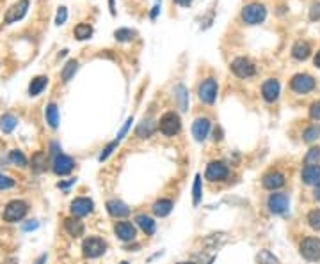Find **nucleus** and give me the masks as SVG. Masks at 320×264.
Here are the masks:
<instances>
[{
	"label": "nucleus",
	"instance_id": "39",
	"mask_svg": "<svg viewBox=\"0 0 320 264\" xmlns=\"http://www.w3.org/2000/svg\"><path fill=\"white\" fill-rule=\"evenodd\" d=\"M118 146H120V140H118V139H116V140H112V142H110V144H107V147L102 151V154H100L98 160H100V161H105L107 158H109L110 154L114 153V149H116Z\"/></svg>",
	"mask_w": 320,
	"mask_h": 264
},
{
	"label": "nucleus",
	"instance_id": "21",
	"mask_svg": "<svg viewBox=\"0 0 320 264\" xmlns=\"http://www.w3.org/2000/svg\"><path fill=\"white\" fill-rule=\"evenodd\" d=\"M311 53V46L308 41H297L292 46V57L296 60H306Z\"/></svg>",
	"mask_w": 320,
	"mask_h": 264
},
{
	"label": "nucleus",
	"instance_id": "51",
	"mask_svg": "<svg viewBox=\"0 0 320 264\" xmlns=\"http://www.w3.org/2000/svg\"><path fill=\"white\" fill-rule=\"evenodd\" d=\"M45 262H46V255H41V257H39L34 264H45Z\"/></svg>",
	"mask_w": 320,
	"mask_h": 264
},
{
	"label": "nucleus",
	"instance_id": "25",
	"mask_svg": "<svg viewBox=\"0 0 320 264\" xmlns=\"http://www.w3.org/2000/svg\"><path fill=\"white\" fill-rule=\"evenodd\" d=\"M48 85V77H36L34 80L28 84V94L31 96H39Z\"/></svg>",
	"mask_w": 320,
	"mask_h": 264
},
{
	"label": "nucleus",
	"instance_id": "42",
	"mask_svg": "<svg viewBox=\"0 0 320 264\" xmlns=\"http://www.w3.org/2000/svg\"><path fill=\"white\" fill-rule=\"evenodd\" d=\"M310 117L313 121H320V101H315L310 107Z\"/></svg>",
	"mask_w": 320,
	"mask_h": 264
},
{
	"label": "nucleus",
	"instance_id": "19",
	"mask_svg": "<svg viewBox=\"0 0 320 264\" xmlns=\"http://www.w3.org/2000/svg\"><path fill=\"white\" fill-rule=\"evenodd\" d=\"M46 167H48V156H46V153L38 151V153L32 154V158H31L32 172H36V174H41V172L46 171Z\"/></svg>",
	"mask_w": 320,
	"mask_h": 264
},
{
	"label": "nucleus",
	"instance_id": "33",
	"mask_svg": "<svg viewBox=\"0 0 320 264\" xmlns=\"http://www.w3.org/2000/svg\"><path fill=\"white\" fill-rule=\"evenodd\" d=\"M303 137H304V142H315V140H318L320 139V126L313 124V126H310V128H306L303 133Z\"/></svg>",
	"mask_w": 320,
	"mask_h": 264
},
{
	"label": "nucleus",
	"instance_id": "17",
	"mask_svg": "<svg viewBox=\"0 0 320 264\" xmlns=\"http://www.w3.org/2000/svg\"><path fill=\"white\" fill-rule=\"evenodd\" d=\"M114 234H116L121 241H134L137 230H135V227L132 225L130 222H118L116 225H114Z\"/></svg>",
	"mask_w": 320,
	"mask_h": 264
},
{
	"label": "nucleus",
	"instance_id": "44",
	"mask_svg": "<svg viewBox=\"0 0 320 264\" xmlns=\"http://www.w3.org/2000/svg\"><path fill=\"white\" fill-rule=\"evenodd\" d=\"M132 122H134V119L130 117V119H128V121H127V124L123 126V129H121V131H120V135H118V140H121V139H123L125 135H127V131H128V129H130Z\"/></svg>",
	"mask_w": 320,
	"mask_h": 264
},
{
	"label": "nucleus",
	"instance_id": "48",
	"mask_svg": "<svg viewBox=\"0 0 320 264\" xmlns=\"http://www.w3.org/2000/svg\"><path fill=\"white\" fill-rule=\"evenodd\" d=\"M73 183H75V179H71V181H68V183H59L57 186H59V188H68L70 184H73Z\"/></svg>",
	"mask_w": 320,
	"mask_h": 264
},
{
	"label": "nucleus",
	"instance_id": "26",
	"mask_svg": "<svg viewBox=\"0 0 320 264\" xmlns=\"http://www.w3.org/2000/svg\"><path fill=\"white\" fill-rule=\"evenodd\" d=\"M45 117H46V122H48L50 128L55 129L57 126H59V121H61V119H59V108H57L55 103H50L48 107H46Z\"/></svg>",
	"mask_w": 320,
	"mask_h": 264
},
{
	"label": "nucleus",
	"instance_id": "5",
	"mask_svg": "<svg viewBox=\"0 0 320 264\" xmlns=\"http://www.w3.org/2000/svg\"><path fill=\"white\" fill-rule=\"evenodd\" d=\"M217 92H219V85L214 78H207L197 87V96H199V100L205 105H214L215 100H217Z\"/></svg>",
	"mask_w": 320,
	"mask_h": 264
},
{
	"label": "nucleus",
	"instance_id": "13",
	"mask_svg": "<svg viewBox=\"0 0 320 264\" xmlns=\"http://www.w3.org/2000/svg\"><path fill=\"white\" fill-rule=\"evenodd\" d=\"M288 204H290V199L288 195L285 193H272L267 201L269 209H271V213H274V215H283V213L288 209Z\"/></svg>",
	"mask_w": 320,
	"mask_h": 264
},
{
	"label": "nucleus",
	"instance_id": "9",
	"mask_svg": "<svg viewBox=\"0 0 320 264\" xmlns=\"http://www.w3.org/2000/svg\"><path fill=\"white\" fill-rule=\"evenodd\" d=\"M229 174V169L224 161H210L207 165V171H205V177L212 183H221L224 181Z\"/></svg>",
	"mask_w": 320,
	"mask_h": 264
},
{
	"label": "nucleus",
	"instance_id": "20",
	"mask_svg": "<svg viewBox=\"0 0 320 264\" xmlns=\"http://www.w3.org/2000/svg\"><path fill=\"white\" fill-rule=\"evenodd\" d=\"M303 183L306 184H317L320 183V165H306V167L303 169Z\"/></svg>",
	"mask_w": 320,
	"mask_h": 264
},
{
	"label": "nucleus",
	"instance_id": "50",
	"mask_svg": "<svg viewBox=\"0 0 320 264\" xmlns=\"http://www.w3.org/2000/svg\"><path fill=\"white\" fill-rule=\"evenodd\" d=\"M109 7H110V14H116V7H114V0H109Z\"/></svg>",
	"mask_w": 320,
	"mask_h": 264
},
{
	"label": "nucleus",
	"instance_id": "46",
	"mask_svg": "<svg viewBox=\"0 0 320 264\" xmlns=\"http://www.w3.org/2000/svg\"><path fill=\"white\" fill-rule=\"evenodd\" d=\"M174 4H178V6H182V7H189L190 4H192V0H172Z\"/></svg>",
	"mask_w": 320,
	"mask_h": 264
},
{
	"label": "nucleus",
	"instance_id": "47",
	"mask_svg": "<svg viewBox=\"0 0 320 264\" xmlns=\"http://www.w3.org/2000/svg\"><path fill=\"white\" fill-rule=\"evenodd\" d=\"M313 195H315V199H317V201L320 202V183L317 184V186H315V191H313Z\"/></svg>",
	"mask_w": 320,
	"mask_h": 264
},
{
	"label": "nucleus",
	"instance_id": "7",
	"mask_svg": "<svg viewBox=\"0 0 320 264\" xmlns=\"http://www.w3.org/2000/svg\"><path fill=\"white\" fill-rule=\"evenodd\" d=\"M229 68H231V71L239 78H251L256 73V68H254V64L247 57H237V59H233Z\"/></svg>",
	"mask_w": 320,
	"mask_h": 264
},
{
	"label": "nucleus",
	"instance_id": "43",
	"mask_svg": "<svg viewBox=\"0 0 320 264\" xmlns=\"http://www.w3.org/2000/svg\"><path fill=\"white\" fill-rule=\"evenodd\" d=\"M310 20H320V2L311 4V9H310Z\"/></svg>",
	"mask_w": 320,
	"mask_h": 264
},
{
	"label": "nucleus",
	"instance_id": "15",
	"mask_svg": "<svg viewBox=\"0 0 320 264\" xmlns=\"http://www.w3.org/2000/svg\"><path fill=\"white\" fill-rule=\"evenodd\" d=\"M279 82L276 80V78H269V80L264 82V85H261V96H264V100L267 101V103H274L276 100L279 97Z\"/></svg>",
	"mask_w": 320,
	"mask_h": 264
},
{
	"label": "nucleus",
	"instance_id": "52",
	"mask_svg": "<svg viewBox=\"0 0 320 264\" xmlns=\"http://www.w3.org/2000/svg\"><path fill=\"white\" fill-rule=\"evenodd\" d=\"M178 264H194V262H178Z\"/></svg>",
	"mask_w": 320,
	"mask_h": 264
},
{
	"label": "nucleus",
	"instance_id": "23",
	"mask_svg": "<svg viewBox=\"0 0 320 264\" xmlns=\"http://www.w3.org/2000/svg\"><path fill=\"white\" fill-rule=\"evenodd\" d=\"M135 222H137V225L141 227L142 230H144L146 236H152V234L155 233L157 223L153 222L152 216H148V215H137V216H135Z\"/></svg>",
	"mask_w": 320,
	"mask_h": 264
},
{
	"label": "nucleus",
	"instance_id": "11",
	"mask_svg": "<svg viewBox=\"0 0 320 264\" xmlns=\"http://www.w3.org/2000/svg\"><path fill=\"white\" fill-rule=\"evenodd\" d=\"M27 9H28V0H18L16 4H13V6L7 9L6 16H4V23L11 25L14 23V21L21 20V18L27 14Z\"/></svg>",
	"mask_w": 320,
	"mask_h": 264
},
{
	"label": "nucleus",
	"instance_id": "18",
	"mask_svg": "<svg viewBox=\"0 0 320 264\" xmlns=\"http://www.w3.org/2000/svg\"><path fill=\"white\" fill-rule=\"evenodd\" d=\"M107 211L114 218H125V216L130 215V208L125 202L118 201V199H112V201L107 202Z\"/></svg>",
	"mask_w": 320,
	"mask_h": 264
},
{
	"label": "nucleus",
	"instance_id": "16",
	"mask_svg": "<svg viewBox=\"0 0 320 264\" xmlns=\"http://www.w3.org/2000/svg\"><path fill=\"white\" fill-rule=\"evenodd\" d=\"M261 184H264V188H267V190H272V191L279 190L281 186H285V176L278 171H271L264 176Z\"/></svg>",
	"mask_w": 320,
	"mask_h": 264
},
{
	"label": "nucleus",
	"instance_id": "53",
	"mask_svg": "<svg viewBox=\"0 0 320 264\" xmlns=\"http://www.w3.org/2000/svg\"><path fill=\"white\" fill-rule=\"evenodd\" d=\"M121 264H128V262H121Z\"/></svg>",
	"mask_w": 320,
	"mask_h": 264
},
{
	"label": "nucleus",
	"instance_id": "6",
	"mask_svg": "<svg viewBox=\"0 0 320 264\" xmlns=\"http://www.w3.org/2000/svg\"><path fill=\"white\" fill-rule=\"evenodd\" d=\"M315 85H317L315 78L310 77V75H306V73L294 75L292 80H290V89H292L294 92H297V94H308V92H311V90L315 89Z\"/></svg>",
	"mask_w": 320,
	"mask_h": 264
},
{
	"label": "nucleus",
	"instance_id": "45",
	"mask_svg": "<svg viewBox=\"0 0 320 264\" xmlns=\"http://www.w3.org/2000/svg\"><path fill=\"white\" fill-rule=\"evenodd\" d=\"M36 227H38V222H36V220H32L31 223H25L23 230H32V229H36Z\"/></svg>",
	"mask_w": 320,
	"mask_h": 264
},
{
	"label": "nucleus",
	"instance_id": "8",
	"mask_svg": "<svg viewBox=\"0 0 320 264\" xmlns=\"http://www.w3.org/2000/svg\"><path fill=\"white\" fill-rule=\"evenodd\" d=\"M301 255L306 261H320V240L318 238H304L301 241Z\"/></svg>",
	"mask_w": 320,
	"mask_h": 264
},
{
	"label": "nucleus",
	"instance_id": "29",
	"mask_svg": "<svg viewBox=\"0 0 320 264\" xmlns=\"http://www.w3.org/2000/svg\"><path fill=\"white\" fill-rule=\"evenodd\" d=\"M73 34L78 41H85V39H89L93 36V27L89 23H78L77 27H75Z\"/></svg>",
	"mask_w": 320,
	"mask_h": 264
},
{
	"label": "nucleus",
	"instance_id": "27",
	"mask_svg": "<svg viewBox=\"0 0 320 264\" xmlns=\"http://www.w3.org/2000/svg\"><path fill=\"white\" fill-rule=\"evenodd\" d=\"M174 100H176V103H178L180 110L185 112L187 107H189V94H187V89L183 87L182 84L174 87Z\"/></svg>",
	"mask_w": 320,
	"mask_h": 264
},
{
	"label": "nucleus",
	"instance_id": "28",
	"mask_svg": "<svg viewBox=\"0 0 320 264\" xmlns=\"http://www.w3.org/2000/svg\"><path fill=\"white\" fill-rule=\"evenodd\" d=\"M153 131H155V124H153L152 119H148V121H142L141 124L137 126V129H135V135L139 137V139H148V137L153 135Z\"/></svg>",
	"mask_w": 320,
	"mask_h": 264
},
{
	"label": "nucleus",
	"instance_id": "34",
	"mask_svg": "<svg viewBox=\"0 0 320 264\" xmlns=\"http://www.w3.org/2000/svg\"><path fill=\"white\" fill-rule=\"evenodd\" d=\"M320 161V147H311L304 156V165H318Z\"/></svg>",
	"mask_w": 320,
	"mask_h": 264
},
{
	"label": "nucleus",
	"instance_id": "10",
	"mask_svg": "<svg viewBox=\"0 0 320 264\" xmlns=\"http://www.w3.org/2000/svg\"><path fill=\"white\" fill-rule=\"evenodd\" d=\"M93 209H95V204H93V201H91V199H88V197H77L73 202H71V206H70V211H71V215H73L75 218H80V216L91 215Z\"/></svg>",
	"mask_w": 320,
	"mask_h": 264
},
{
	"label": "nucleus",
	"instance_id": "1",
	"mask_svg": "<svg viewBox=\"0 0 320 264\" xmlns=\"http://www.w3.org/2000/svg\"><path fill=\"white\" fill-rule=\"evenodd\" d=\"M244 23L247 25H258L267 18V9H265L264 4L260 2H251L247 6L242 7V13H240Z\"/></svg>",
	"mask_w": 320,
	"mask_h": 264
},
{
	"label": "nucleus",
	"instance_id": "12",
	"mask_svg": "<svg viewBox=\"0 0 320 264\" xmlns=\"http://www.w3.org/2000/svg\"><path fill=\"white\" fill-rule=\"evenodd\" d=\"M52 169H53V172H55L57 176H68L75 169V160L71 156H66V154L61 153V154H57V156L53 158Z\"/></svg>",
	"mask_w": 320,
	"mask_h": 264
},
{
	"label": "nucleus",
	"instance_id": "32",
	"mask_svg": "<svg viewBox=\"0 0 320 264\" xmlns=\"http://www.w3.org/2000/svg\"><path fill=\"white\" fill-rule=\"evenodd\" d=\"M9 160H11V163L16 165V167H20V169L27 167V158H25V154L21 153V151H18V149L11 151V153H9Z\"/></svg>",
	"mask_w": 320,
	"mask_h": 264
},
{
	"label": "nucleus",
	"instance_id": "14",
	"mask_svg": "<svg viewBox=\"0 0 320 264\" xmlns=\"http://www.w3.org/2000/svg\"><path fill=\"white\" fill-rule=\"evenodd\" d=\"M210 128H212L210 119L197 117L196 121L192 122V137L197 140V142H203V140L208 137V133H210Z\"/></svg>",
	"mask_w": 320,
	"mask_h": 264
},
{
	"label": "nucleus",
	"instance_id": "4",
	"mask_svg": "<svg viewBox=\"0 0 320 264\" xmlns=\"http://www.w3.org/2000/svg\"><path fill=\"white\" fill-rule=\"evenodd\" d=\"M105 250H107V243L102 240V238L91 236V238H88V240H84V243H82V254H84V257H88V259L100 257V255L105 254Z\"/></svg>",
	"mask_w": 320,
	"mask_h": 264
},
{
	"label": "nucleus",
	"instance_id": "36",
	"mask_svg": "<svg viewBox=\"0 0 320 264\" xmlns=\"http://www.w3.org/2000/svg\"><path fill=\"white\" fill-rule=\"evenodd\" d=\"M256 259L260 264H279V259L274 257V254H271L269 250H261Z\"/></svg>",
	"mask_w": 320,
	"mask_h": 264
},
{
	"label": "nucleus",
	"instance_id": "2",
	"mask_svg": "<svg viewBox=\"0 0 320 264\" xmlns=\"http://www.w3.org/2000/svg\"><path fill=\"white\" fill-rule=\"evenodd\" d=\"M159 129L164 133L165 137H174L176 133H180L182 129V121H180V115L176 112L169 110L165 112L159 121Z\"/></svg>",
	"mask_w": 320,
	"mask_h": 264
},
{
	"label": "nucleus",
	"instance_id": "49",
	"mask_svg": "<svg viewBox=\"0 0 320 264\" xmlns=\"http://www.w3.org/2000/svg\"><path fill=\"white\" fill-rule=\"evenodd\" d=\"M313 64H315V66H317V68H320V50L317 52V55H315V59H313Z\"/></svg>",
	"mask_w": 320,
	"mask_h": 264
},
{
	"label": "nucleus",
	"instance_id": "40",
	"mask_svg": "<svg viewBox=\"0 0 320 264\" xmlns=\"http://www.w3.org/2000/svg\"><path fill=\"white\" fill-rule=\"evenodd\" d=\"M68 20V9L66 7H59V11H57V16H55V23L57 25H63L66 23Z\"/></svg>",
	"mask_w": 320,
	"mask_h": 264
},
{
	"label": "nucleus",
	"instance_id": "24",
	"mask_svg": "<svg viewBox=\"0 0 320 264\" xmlns=\"http://www.w3.org/2000/svg\"><path fill=\"white\" fill-rule=\"evenodd\" d=\"M153 213H155L157 216H160V218H164V216H167L169 213L172 211V201H169V199H159V201L153 204Z\"/></svg>",
	"mask_w": 320,
	"mask_h": 264
},
{
	"label": "nucleus",
	"instance_id": "30",
	"mask_svg": "<svg viewBox=\"0 0 320 264\" xmlns=\"http://www.w3.org/2000/svg\"><path fill=\"white\" fill-rule=\"evenodd\" d=\"M77 70H78V62L75 59H71V60H68L66 62V66L63 68V73H61V77H63V82H70L71 78L75 77V73H77Z\"/></svg>",
	"mask_w": 320,
	"mask_h": 264
},
{
	"label": "nucleus",
	"instance_id": "37",
	"mask_svg": "<svg viewBox=\"0 0 320 264\" xmlns=\"http://www.w3.org/2000/svg\"><path fill=\"white\" fill-rule=\"evenodd\" d=\"M192 193H194V204H199L201 202V195H203V190H201V176L197 174L194 177V186H192Z\"/></svg>",
	"mask_w": 320,
	"mask_h": 264
},
{
	"label": "nucleus",
	"instance_id": "41",
	"mask_svg": "<svg viewBox=\"0 0 320 264\" xmlns=\"http://www.w3.org/2000/svg\"><path fill=\"white\" fill-rule=\"evenodd\" d=\"M13 186H14V179L0 174V190H9V188H13Z\"/></svg>",
	"mask_w": 320,
	"mask_h": 264
},
{
	"label": "nucleus",
	"instance_id": "3",
	"mask_svg": "<svg viewBox=\"0 0 320 264\" xmlns=\"http://www.w3.org/2000/svg\"><path fill=\"white\" fill-rule=\"evenodd\" d=\"M28 211V204L23 201H11L7 202L6 209H4V220L9 223H14V222H20L21 218H25V215H27Z\"/></svg>",
	"mask_w": 320,
	"mask_h": 264
},
{
	"label": "nucleus",
	"instance_id": "22",
	"mask_svg": "<svg viewBox=\"0 0 320 264\" xmlns=\"http://www.w3.org/2000/svg\"><path fill=\"white\" fill-rule=\"evenodd\" d=\"M64 229L70 236L73 238H80L84 234V223L78 218H66L64 220Z\"/></svg>",
	"mask_w": 320,
	"mask_h": 264
},
{
	"label": "nucleus",
	"instance_id": "35",
	"mask_svg": "<svg viewBox=\"0 0 320 264\" xmlns=\"http://www.w3.org/2000/svg\"><path fill=\"white\" fill-rule=\"evenodd\" d=\"M135 36L134 30H130V28H118L116 32H114V38L118 39V41L121 43H127V41H132Z\"/></svg>",
	"mask_w": 320,
	"mask_h": 264
},
{
	"label": "nucleus",
	"instance_id": "31",
	"mask_svg": "<svg viewBox=\"0 0 320 264\" xmlns=\"http://www.w3.org/2000/svg\"><path fill=\"white\" fill-rule=\"evenodd\" d=\"M16 124H18L16 117H14V115H11V114L4 115V117L0 119V129H2L4 133H11L14 128H16Z\"/></svg>",
	"mask_w": 320,
	"mask_h": 264
},
{
	"label": "nucleus",
	"instance_id": "38",
	"mask_svg": "<svg viewBox=\"0 0 320 264\" xmlns=\"http://www.w3.org/2000/svg\"><path fill=\"white\" fill-rule=\"evenodd\" d=\"M308 223H310L311 229L320 230V209H313V211L308 213Z\"/></svg>",
	"mask_w": 320,
	"mask_h": 264
}]
</instances>
